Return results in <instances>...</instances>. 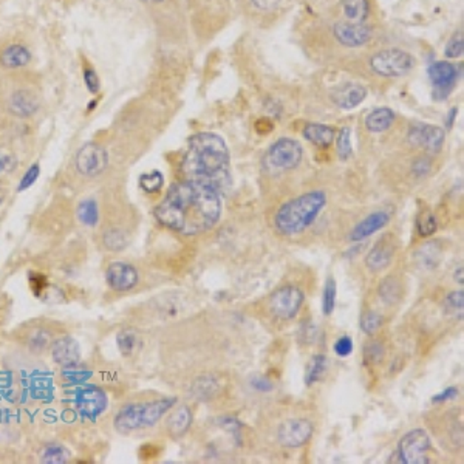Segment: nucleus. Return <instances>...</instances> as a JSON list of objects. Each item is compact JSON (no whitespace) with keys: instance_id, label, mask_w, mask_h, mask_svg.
I'll use <instances>...</instances> for the list:
<instances>
[{"instance_id":"obj_1","label":"nucleus","mask_w":464,"mask_h":464,"mask_svg":"<svg viewBox=\"0 0 464 464\" xmlns=\"http://www.w3.org/2000/svg\"><path fill=\"white\" fill-rule=\"evenodd\" d=\"M221 209V195L217 190L183 180L169 187L164 200L156 206L155 217L181 236H197L217 225Z\"/></svg>"},{"instance_id":"obj_2","label":"nucleus","mask_w":464,"mask_h":464,"mask_svg":"<svg viewBox=\"0 0 464 464\" xmlns=\"http://www.w3.org/2000/svg\"><path fill=\"white\" fill-rule=\"evenodd\" d=\"M181 173L186 181L202 183L223 197L232 186L229 149L220 135L211 132L192 135L181 160Z\"/></svg>"},{"instance_id":"obj_3","label":"nucleus","mask_w":464,"mask_h":464,"mask_svg":"<svg viewBox=\"0 0 464 464\" xmlns=\"http://www.w3.org/2000/svg\"><path fill=\"white\" fill-rule=\"evenodd\" d=\"M325 206L327 194L324 190H311L282 204L274 217V225L280 234L297 236L316 221Z\"/></svg>"},{"instance_id":"obj_4","label":"nucleus","mask_w":464,"mask_h":464,"mask_svg":"<svg viewBox=\"0 0 464 464\" xmlns=\"http://www.w3.org/2000/svg\"><path fill=\"white\" fill-rule=\"evenodd\" d=\"M175 404L177 398H163L151 402L124 405L115 417V429L120 434H130L139 429L153 427Z\"/></svg>"},{"instance_id":"obj_5","label":"nucleus","mask_w":464,"mask_h":464,"mask_svg":"<svg viewBox=\"0 0 464 464\" xmlns=\"http://www.w3.org/2000/svg\"><path fill=\"white\" fill-rule=\"evenodd\" d=\"M370 69L378 76L400 78L415 67V57L401 48L381 50L370 57Z\"/></svg>"},{"instance_id":"obj_6","label":"nucleus","mask_w":464,"mask_h":464,"mask_svg":"<svg viewBox=\"0 0 464 464\" xmlns=\"http://www.w3.org/2000/svg\"><path fill=\"white\" fill-rule=\"evenodd\" d=\"M432 451L430 436L422 429H413L405 434L396 447V461L404 464H427Z\"/></svg>"},{"instance_id":"obj_7","label":"nucleus","mask_w":464,"mask_h":464,"mask_svg":"<svg viewBox=\"0 0 464 464\" xmlns=\"http://www.w3.org/2000/svg\"><path fill=\"white\" fill-rule=\"evenodd\" d=\"M305 301V294L299 286L285 285L276 289L269 297V310L280 320H289L297 316Z\"/></svg>"},{"instance_id":"obj_8","label":"nucleus","mask_w":464,"mask_h":464,"mask_svg":"<svg viewBox=\"0 0 464 464\" xmlns=\"http://www.w3.org/2000/svg\"><path fill=\"white\" fill-rule=\"evenodd\" d=\"M303 151L299 141L293 138H280L269 147L267 163L272 169L291 170L301 164Z\"/></svg>"},{"instance_id":"obj_9","label":"nucleus","mask_w":464,"mask_h":464,"mask_svg":"<svg viewBox=\"0 0 464 464\" xmlns=\"http://www.w3.org/2000/svg\"><path fill=\"white\" fill-rule=\"evenodd\" d=\"M74 164H76V169L81 175L90 178L98 177L109 166V153L103 146L88 143L79 149L76 158H74Z\"/></svg>"},{"instance_id":"obj_10","label":"nucleus","mask_w":464,"mask_h":464,"mask_svg":"<svg viewBox=\"0 0 464 464\" xmlns=\"http://www.w3.org/2000/svg\"><path fill=\"white\" fill-rule=\"evenodd\" d=\"M458 69L452 62L436 61L430 64L429 67V79L434 86V99L443 101L452 93V90L457 86L458 81Z\"/></svg>"},{"instance_id":"obj_11","label":"nucleus","mask_w":464,"mask_h":464,"mask_svg":"<svg viewBox=\"0 0 464 464\" xmlns=\"http://www.w3.org/2000/svg\"><path fill=\"white\" fill-rule=\"evenodd\" d=\"M314 432V427L310 419L305 418H296V419H288L282 422L277 432L279 443L285 447H301L311 440Z\"/></svg>"},{"instance_id":"obj_12","label":"nucleus","mask_w":464,"mask_h":464,"mask_svg":"<svg viewBox=\"0 0 464 464\" xmlns=\"http://www.w3.org/2000/svg\"><path fill=\"white\" fill-rule=\"evenodd\" d=\"M446 132L441 127L430 126L426 122L415 124L410 127L407 139L413 147H421L429 153H438L443 149Z\"/></svg>"},{"instance_id":"obj_13","label":"nucleus","mask_w":464,"mask_h":464,"mask_svg":"<svg viewBox=\"0 0 464 464\" xmlns=\"http://www.w3.org/2000/svg\"><path fill=\"white\" fill-rule=\"evenodd\" d=\"M107 284L115 291H130L138 285V271L134 265L126 262H113L105 271Z\"/></svg>"},{"instance_id":"obj_14","label":"nucleus","mask_w":464,"mask_h":464,"mask_svg":"<svg viewBox=\"0 0 464 464\" xmlns=\"http://www.w3.org/2000/svg\"><path fill=\"white\" fill-rule=\"evenodd\" d=\"M333 35L341 45L356 48L366 45L371 39L373 31L366 23L337 22L333 27Z\"/></svg>"},{"instance_id":"obj_15","label":"nucleus","mask_w":464,"mask_h":464,"mask_svg":"<svg viewBox=\"0 0 464 464\" xmlns=\"http://www.w3.org/2000/svg\"><path fill=\"white\" fill-rule=\"evenodd\" d=\"M107 402H109L107 395L96 385H87L86 388H82L81 392H78L76 401H74L78 410L90 419H95L101 415L107 409Z\"/></svg>"},{"instance_id":"obj_16","label":"nucleus","mask_w":464,"mask_h":464,"mask_svg":"<svg viewBox=\"0 0 464 464\" xmlns=\"http://www.w3.org/2000/svg\"><path fill=\"white\" fill-rule=\"evenodd\" d=\"M367 98V88L356 84V82H347L344 86H339L335 88V92L331 93V101L342 110H350L358 107L364 103V99Z\"/></svg>"},{"instance_id":"obj_17","label":"nucleus","mask_w":464,"mask_h":464,"mask_svg":"<svg viewBox=\"0 0 464 464\" xmlns=\"http://www.w3.org/2000/svg\"><path fill=\"white\" fill-rule=\"evenodd\" d=\"M388 223H390V214L385 211L373 212L369 217L364 219L359 225H356V228L352 231L350 238L353 242H361V240H366L370 236L376 234L378 231L385 228Z\"/></svg>"},{"instance_id":"obj_18","label":"nucleus","mask_w":464,"mask_h":464,"mask_svg":"<svg viewBox=\"0 0 464 464\" xmlns=\"http://www.w3.org/2000/svg\"><path fill=\"white\" fill-rule=\"evenodd\" d=\"M52 356L56 364L62 367H70L74 364H79L81 348L79 344L73 337L65 336L56 341L52 347Z\"/></svg>"},{"instance_id":"obj_19","label":"nucleus","mask_w":464,"mask_h":464,"mask_svg":"<svg viewBox=\"0 0 464 464\" xmlns=\"http://www.w3.org/2000/svg\"><path fill=\"white\" fill-rule=\"evenodd\" d=\"M10 112L19 118H30L39 110L37 96L30 90H16L8 101Z\"/></svg>"},{"instance_id":"obj_20","label":"nucleus","mask_w":464,"mask_h":464,"mask_svg":"<svg viewBox=\"0 0 464 464\" xmlns=\"http://www.w3.org/2000/svg\"><path fill=\"white\" fill-rule=\"evenodd\" d=\"M33 54L28 47L22 44H10L0 52V65L8 70L23 69L31 62Z\"/></svg>"},{"instance_id":"obj_21","label":"nucleus","mask_w":464,"mask_h":464,"mask_svg":"<svg viewBox=\"0 0 464 464\" xmlns=\"http://www.w3.org/2000/svg\"><path fill=\"white\" fill-rule=\"evenodd\" d=\"M395 257V246L388 243L387 240H381L375 245V248L367 254L366 265L373 272H379L385 269L392 263Z\"/></svg>"},{"instance_id":"obj_22","label":"nucleus","mask_w":464,"mask_h":464,"mask_svg":"<svg viewBox=\"0 0 464 464\" xmlns=\"http://www.w3.org/2000/svg\"><path fill=\"white\" fill-rule=\"evenodd\" d=\"M302 135L305 139H308L310 143L318 147H328L333 144L336 138V130L325 124L319 122H310L306 124L302 130Z\"/></svg>"},{"instance_id":"obj_23","label":"nucleus","mask_w":464,"mask_h":464,"mask_svg":"<svg viewBox=\"0 0 464 464\" xmlns=\"http://www.w3.org/2000/svg\"><path fill=\"white\" fill-rule=\"evenodd\" d=\"M396 120V115L388 107H381V109L373 110L367 115L366 118V127L370 134H383L393 126Z\"/></svg>"},{"instance_id":"obj_24","label":"nucleus","mask_w":464,"mask_h":464,"mask_svg":"<svg viewBox=\"0 0 464 464\" xmlns=\"http://www.w3.org/2000/svg\"><path fill=\"white\" fill-rule=\"evenodd\" d=\"M192 412H190L189 407L186 405H181L175 412L172 413L168 419V432L170 434V436L173 438H178V436H183L190 424H192Z\"/></svg>"},{"instance_id":"obj_25","label":"nucleus","mask_w":464,"mask_h":464,"mask_svg":"<svg viewBox=\"0 0 464 464\" xmlns=\"http://www.w3.org/2000/svg\"><path fill=\"white\" fill-rule=\"evenodd\" d=\"M342 11L347 22L364 23L370 14L369 0H342Z\"/></svg>"},{"instance_id":"obj_26","label":"nucleus","mask_w":464,"mask_h":464,"mask_svg":"<svg viewBox=\"0 0 464 464\" xmlns=\"http://www.w3.org/2000/svg\"><path fill=\"white\" fill-rule=\"evenodd\" d=\"M378 294L381 297V301H383L384 303L395 305L402 296V286L400 284V280H398L396 277H385L379 284Z\"/></svg>"},{"instance_id":"obj_27","label":"nucleus","mask_w":464,"mask_h":464,"mask_svg":"<svg viewBox=\"0 0 464 464\" xmlns=\"http://www.w3.org/2000/svg\"><path fill=\"white\" fill-rule=\"evenodd\" d=\"M327 367H328L327 356L314 354L308 364V369H306V375H305L306 385H314L316 383H319V381L325 376Z\"/></svg>"},{"instance_id":"obj_28","label":"nucleus","mask_w":464,"mask_h":464,"mask_svg":"<svg viewBox=\"0 0 464 464\" xmlns=\"http://www.w3.org/2000/svg\"><path fill=\"white\" fill-rule=\"evenodd\" d=\"M443 250L440 248V243L432 242V243H426L424 246H421L418 253H417V259L422 265V267L427 269L436 268V265L440 263Z\"/></svg>"},{"instance_id":"obj_29","label":"nucleus","mask_w":464,"mask_h":464,"mask_svg":"<svg viewBox=\"0 0 464 464\" xmlns=\"http://www.w3.org/2000/svg\"><path fill=\"white\" fill-rule=\"evenodd\" d=\"M70 458V452L61 444H47L40 452V461L47 464H62Z\"/></svg>"},{"instance_id":"obj_30","label":"nucleus","mask_w":464,"mask_h":464,"mask_svg":"<svg viewBox=\"0 0 464 464\" xmlns=\"http://www.w3.org/2000/svg\"><path fill=\"white\" fill-rule=\"evenodd\" d=\"M78 219L86 226H96L99 221V208L95 200H84L78 206Z\"/></svg>"},{"instance_id":"obj_31","label":"nucleus","mask_w":464,"mask_h":464,"mask_svg":"<svg viewBox=\"0 0 464 464\" xmlns=\"http://www.w3.org/2000/svg\"><path fill=\"white\" fill-rule=\"evenodd\" d=\"M50 342H52V335L44 328L31 330L27 336V345L30 350L35 353H42L44 350H47Z\"/></svg>"},{"instance_id":"obj_32","label":"nucleus","mask_w":464,"mask_h":464,"mask_svg":"<svg viewBox=\"0 0 464 464\" xmlns=\"http://www.w3.org/2000/svg\"><path fill=\"white\" fill-rule=\"evenodd\" d=\"M138 344L139 339L134 330H122L120 331L118 336H116V345H118L121 354L127 356V358L137 352Z\"/></svg>"},{"instance_id":"obj_33","label":"nucleus","mask_w":464,"mask_h":464,"mask_svg":"<svg viewBox=\"0 0 464 464\" xmlns=\"http://www.w3.org/2000/svg\"><path fill=\"white\" fill-rule=\"evenodd\" d=\"M336 152L341 161H347L353 153L352 146V130L350 127H342L336 137Z\"/></svg>"},{"instance_id":"obj_34","label":"nucleus","mask_w":464,"mask_h":464,"mask_svg":"<svg viewBox=\"0 0 464 464\" xmlns=\"http://www.w3.org/2000/svg\"><path fill=\"white\" fill-rule=\"evenodd\" d=\"M417 231L419 237H430L434 236L438 231V220L436 215L432 211H424L419 214V217L417 220Z\"/></svg>"},{"instance_id":"obj_35","label":"nucleus","mask_w":464,"mask_h":464,"mask_svg":"<svg viewBox=\"0 0 464 464\" xmlns=\"http://www.w3.org/2000/svg\"><path fill=\"white\" fill-rule=\"evenodd\" d=\"M336 294H337L336 280H335V277H328L325 280L324 293H322V311H324L325 316H330V314L335 311Z\"/></svg>"},{"instance_id":"obj_36","label":"nucleus","mask_w":464,"mask_h":464,"mask_svg":"<svg viewBox=\"0 0 464 464\" xmlns=\"http://www.w3.org/2000/svg\"><path fill=\"white\" fill-rule=\"evenodd\" d=\"M219 390V381H215L212 376H202L198 378L194 384V395L200 400H208L215 392Z\"/></svg>"},{"instance_id":"obj_37","label":"nucleus","mask_w":464,"mask_h":464,"mask_svg":"<svg viewBox=\"0 0 464 464\" xmlns=\"http://www.w3.org/2000/svg\"><path fill=\"white\" fill-rule=\"evenodd\" d=\"M163 185H164V177L160 170L144 173V175L139 177V186L143 187L147 194L160 192Z\"/></svg>"},{"instance_id":"obj_38","label":"nucleus","mask_w":464,"mask_h":464,"mask_svg":"<svg viewBox=\"0 0 464 464\" xmlns=\"http://www.w3.org/2000/svg\"><path fill=\"white\" fill-rule=\"evenodd\" d=\"M129 243V237L120 229H109L104 234V245L110 251H121Z\"/></svg>"},{"instance_id":"obj_39","label":"nucleus","mask_w":464,"mask_h":464,"mask_svg":"<svg viewBox=\"0 0 464 464\" xmlns=\"http://www.w3.org/2000/svg\"><path fill=\"white\" fill-rule=\"evenodd\" d=\"M384 325V318L376 311H367L361 318V330L367 335H375Z\"/></svg>"},{"instance_id":"obj_40","label":"nucleus","mask_w":464,"mask_h":464,"mask_svg":"<svg viewBox=\"0 0 464 464\" xmlns=\"http://www.w3.org/2000/svg\"><path fill=\"white\" fill-rule=\"evenodd\" d=\"M464 50V39H463V31L455 33V35L449 39L446 48H444V56L447 59H458L463 56Z\"/></svg>"},{"instance_id":"obj_41","label":"nucleus","mask_w":464,"mask_h":464,"mask_svg":"<svg viewBox=\"0 0 464 464\" xmlns=\"http://www.w3.org/2000/svg\"><path fill=\"white\" fill-rule=\"evenodd\" d=\"M62 376L70 384H82V383H86V381L90 378V371L79 367L78 364H74V366L64 367Z\"/></svg>"},{"instance_id":"obj_42","label":"nucleus","mask_w":464,"mask_h":464,"mask_svg":"<svg viewBox=\"0 0 464 464\" xmlns=\"http://www.w3.org/2000/svg\"><path fill=\"white\" fill-rule=\"evenodd\" d=\"M384 356H385V350H384V345L381 342L373 341L366 344V348H364V358H366L367 362L379 364L384 359Z\"/></svg>"},{"instance_id":"obj_43","label":"nucleus","mask_w":464,"mask_h":464,"mask_svg":"<svg viewBox=\"0 0 464 464\" xmlns=\"http://www.w3.org/2000/svg\"><path fill=\"white\" fill-rule=\"evenodd\" d=\"M82 76H84V84L87 90L92 95H96L99 90H101V79H99L98 73L92 67H84V71H82Z\"/></svg>"},{"instance_id":"obj_44","label":"nucleus","mask_w":464,"mask_h":464,"mask_svg":"<svg viewBox=\"0 0 464 464\" xmlns=\"http://www.w3.org/2000/svg\"><path fill=\"white\" fill-rule=\"evenodd\" d=\"M333 348L339 358H347V356H350L353 353V339L350 336L339 337L335 342Z\"/></svg>"},{"instance_id":"obj_45","label":"nucleus","mask_w":464,"mask_h":464,"mask_svg":"<svg viewBox=\"0 0 464 464\" xmlns=\"http://www.w3.org/2000/svg\"><path fill=\"white\" fill-rule=\"evenodd\" d=\"M39 172H40L39 164H33L31 168L27 170V173H25V175L21 180L19 192H22V190L28 189V187H31L33 185H35V181L39 178Z\"/></svg>"},{"instance_id":"obj_46","label":"nucleus","mask_w":464,"mask_h":464,"mask_svg":"<svg viewBox=\"0 0 464 464\" xmlns=\"http://www.w3.org/2000/svg\"><path fill=\"white\" fill-rule=\"evenodd\" d=\"M446 310L449 311H461L463 310V305H464V293L461 291H453L449 296L446 297Z\"/></svg>"},{"instance_id":"obj_47","label":"nucleus","mask_w":464,"mask_h":464,"mask_svg":"<svg viewBox=\"0 0 464 464\" xmlns=\"http://www.w3.org/2000/svg\"><path fill=\"white\" fill-rule=\"evenodd\" d=\"M412 170L417 177H426L429 175L430 170H432V163H430L429 158H418L415 163H413Z\"/></svg>"},{"instance_id":"obj_48","label":"nucleus","mask_w":464,"mask_h":464,"mask_svg":"<svg viewBox=\"0 0 464 464\" xmlns=\"http://www.w3.org/2000/svg\"><path fill=\"white\" fill-rule=\"evenodd\" d=\"M458 395H460V390L457 387H447L444 392L438 393L432 398V402L434 404H443V402H447L451 400H455V398H457Z\"/></svg>"},{"instance_id":"obj_49","label":"nucleus","mask_w":464,"mask_h":464,"mask_svg":"<svg viewBox=\"0 0 464 464\" xmlns=\"http://www.w3.org/2000/svg\"><path fill=\"white\" fill-rule=\"evenodd\" d=\"M220 426L225 430H228L231 435H238L240 429H242V422H240L236 418H223L221 422H220Z\"/></svg>"},{"instance_id":"obj_50","label":"nucleus","mask_w":464,"mask_h":464,"mask_svg":"<svg viewBox=\"0 0 464 464\" xmlns=\"http://www.w3.org/2000/svg\"><path fill=\"white\" fill-rule=\"evenodd\" d=\"M251 4L260 11H272L279 6L280 0H251Z\"/></svg>"},{"instance_id":"obj_51","label":"nucleus","mask_w":464,"mask_h":464,"mask_svg":"<svg viewBox=\"0 0 464 464\" xmlns=\"http://www.w3.org/2000/svg\"><path fill=\"white\" fill-rule=\"evenodd\" d=\"M251 384H253L254 388H257V390H260V392L272 390V384L269 383L268 379H265V378H254L251 381Z\"/></svg>"},{"instance_id":"obj_52","label":"nucleus","mask_w":464,"mask_h":464,"mask_svg":"<svg viewBox=\"0 0 464 464\" xmlns=\"http://www.w3.org/2000/svg\"><path fill=\"white\" fill-rule=\"evenodd\" d=\"M457 115H458V109H457V107H453V109H451V112L447 113V116L444 118V122H446L447 129H452L453 122H455V118H457Z\"/></svg>"},{"instance_id":"obj_53","label":"nucleus","mask_w":464,"mask_h":464,"mask_svg":"<svg viewBox=\"0 0 464 464\" xmlns=\"http://www.w3.org/2000/svg\"><path fill=\"white\" fill-rule=\"evenodd\" d=\"M455 280H457L460 285H463V267L455 271Z\"/></svg>"},{"instance_id":"obj_54","label":"nucleus","mask_w":464,"mask_h":464,"mask_svg":"<svg viewBox=\"0 0 464 464\" xmlns=\"http://www.w3.org/2000/svg\"><path fill=\"white\" fill-rule=\"evenodd\" d=\"M6 158H4V156L2 155H0V173H2L4 170H5V168H6Z\"/></svg>"},{"instance_id":"obj_55","label":"nucleus","mask_w":464,"mask_h":464,"mask_svg":"<svg viewBox=\"0 0 464 464\" xmlns=\"http://www.w3.org/2000/svg\"><path fill=\"white\" fill-rule=\"evenodd\" d=\"M143 2H151V4H161L164 0H143Z\"/></svg>"}]
</instances>
